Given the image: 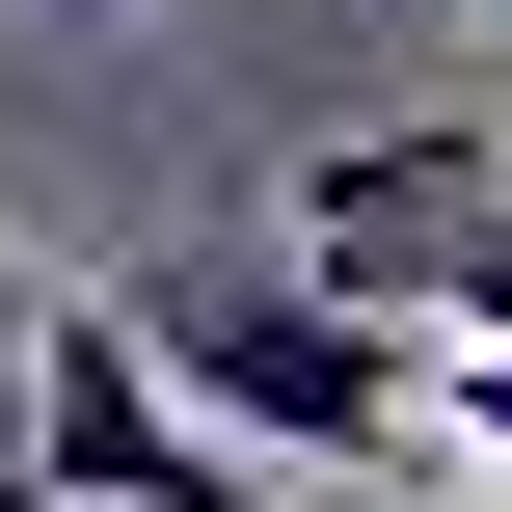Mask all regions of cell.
I'll list each match as a JSON object with an SVG mask.
<instances>
[{"label":"cell","instance_id":"cell-1","mask_svg":"<svg viewBox=\"0 0 512 512\" xmlns=\"http://www.w3.org/2000/svg\"><path fill=\"white\" fill-rule=\"evenodd\" d=\"M108 324H135V378H162L189 432H243V459H351V486H405V459H432V351H405V324H351L297 243H162Z\"/></svg>","mask_w":512,"mask_h":512},{"label":"cell","instance_id":"cell-2","mask_svg":"<svg viewBox=\"0 0 512 512\" xmlns=\"http://www.w3.org/2000/svg\"><path fill=\"white\" fill-rule=\"evenodd\" d=\"M27 486L54 512H162L189 486V405L135 378V324H27Z\"/></svg>","mask_w":512,"mask_h":512},{"label":"cell","instance_id":"cell-3","mask_svg":"<svg viewBox=\"0 0 512 512\" xmlns=\"http://www.w3.org/2000/svg\"><path fill=\"white\" fill-rule=\"evenodd\" d=\"M27 324H54V297H27V243H0V378H27Z\"/></svg>","mask_w":512,"mask_h":512},{"label":"cell","instance_id":"cell-4","mask_svg":"<svg viewBox=\"0 0 512 512\" xmlns=\"http://www.w3.org/2000/svg\"><path fill=\"white\" fill-rule=\"evenodd\" d=\"M162 512H270V486H243V459H189V486H162Z\"/></svg>","mask_w":512,"mask_h":512},{"label":"cell","instance_id":"cell-5","mask_svg":"<svg viewBox=\"0 0 512 512\" xmlns=\"http://www.w3.org/2000/svg\"><path fill=\"white\" fill-rule=\"evenodd\" d=\"M432 27H512V0H432Z\"/></svg>","mask_w":512,"mask_h":512},{"label":"cell","instance_id":"cell-6","mask_svg":"<svg viewBox=\"0 0 512 512\" xmlns=\"http://www.w3.org/2000/svg\"><path fill=\"white\" fill-rule=\"evenodd\" d=\"M0 512H54V486H27V459H0Z\"/></svg>","mask_w":512,"mask_h":512}]
</instances>
